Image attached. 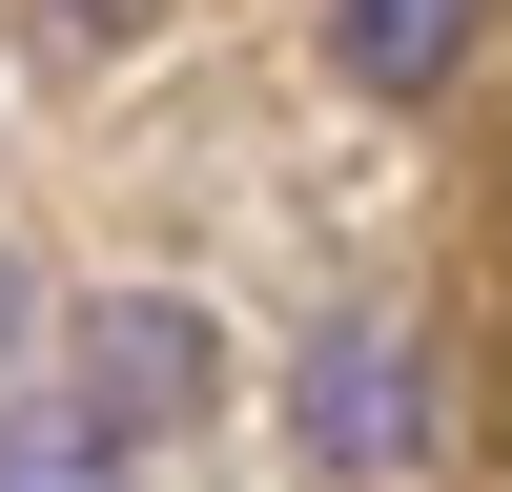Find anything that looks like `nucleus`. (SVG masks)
Returning <instances> with one entry per match:
<instances>
[{
	"instance_id": "nucleus-5",
	"label": "nucleus",
	"mask_w": 512,
	"mask_h": 492,
	"mask_svg": "<svg viewBox=\"0 0 512 492\" xmlns=\"http://www.w3.org/2000/svg\"><path fill=\"white\" fill-rule=\"evenodd\" d=\"M0 349H21V267H0Z\"/></svg>"
},
{
	"instance_id": "nucleus-1",
	"label": "nucleus",
	"mask_w": 512,
	"mask_h": 492,
	"mask_svg": "<svg viewBox=\"0 0 512 492\" xmlns=\"http://www.w3.org/2000/svg\"><path fill=\"white\" fill-rule=\"evenodd\" d=\"M62 369H82V410H103V431H185V410L226 390V328H205L185 287H103V308L62 328Z\"/></svg>"
},
{
	"instance_id": "nucleus-2",
	"label": "nucleus",
	"mask_w": 512,
	"mask_h": 492,
	"mask_svg": "<svg viewBox=\"0 0 512 492\" xmlns=\"http://www.w3.org/2000/svg\"><path fill=\"white\" fill-rule=\"evenodd\" d=\"M410 431H431V410H410V328L349 308L308 349V390H287V451H308V472H410Z\"/></svg>"
},
{
	"instance_id": "nucleus-4",
	"label": "nucleus",
	"mask_w": 512,
	"mask_h": 492,
	"mask_svg": "<svg viewBox=\"0 0 512 492\" xmlns=\"http://www.w3.org/2000/svg\"><path fill=\"white\" fill-rule=\"evenodd\" d=\"M0 492H123V431L103 410H21L0 431Z\"/></svg>"
},
{
	"instance_id": "nucleus-3",
	"label": "nucleus",
	"mask_w": 512,
	"mask_h": 492,
	"mask_svg": "<svg viewBox=\"0 0 512 492\" xmlns=\"http://www.w3.org/2000/svg\"><path fill=\"white\" fill-rule=\"evenodd\" d=\"M472 41H492V0H328V62H349L369 103H431Z\"/></svg>"
}]
</instances>
